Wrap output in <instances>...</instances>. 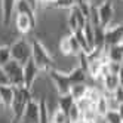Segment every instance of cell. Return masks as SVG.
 <instances>
[{
    "instance_id": "cell-9",
    "label": "cell",
    "mask_w": 123,
    "mask_h": 123,
    "mask_svg": "<svg viewBox=\"0 0 123 123\" xmlns=\"http://www.w3.org/2000/svg\"><path fill=\"white\" fill-rule=\"evenodd\" d=\"M12 21L15 22V28L21 36H27L28 33H31L37 27V22L33 18H30V16L24 15V13H15Z\"/></svg>"
},
{
    "instance_id": "cell-25",
    "label": "cell",
    "mask_w": 123,
    "mask_h": 123,
    "mask_svg": "<svg viewBox=\"0 0 123 123\" xmlns=\"http://www.w3.org/2000/svg\"><path fill=\"white\" fill-rule=\"evenodd\" d=\"M65 114H67V117H68L70 123H73V122H76L77 119L82 117V113H80V110H79V107L76 105V102H73L71 105H70V108L67 110Z\"/></svg>"
},
{
    "instance_id": "cell-16",
    "label": "cell",
    "mask_w": 123,
    "mask_h": 123,
    "mask_svg": "<svg viewBox=\"0 0 123 123\" xmlns=\"http://www.w3.org/2000/svg\"><path fill=\"white\" fill-rule=\"evenodd\" d=\"M13 89L12 85H3L0 86V99H2V105L6 108L11 107L12 99H13Z\"/></svg>"
},
{
    "instance_id": "cell-12",
    "label": "cell",
    "mask_w": 123,
    "mask_h": 123,
    "mask_svg": "<svg viewBox=\"0 0 123 123\" xmlns=\"http://www.w3.org/2000/svg\"><path fill=\"white\" fill-rule=\"evenodd\" d=\"M16 0H0V22L3 27H9L13 19V7Z\"/></svg>"
},
{
    "instance_id": "cell-23",
    "label": "cell",
    "mask_w": 123,
    "mask_h": 123,
    "mask_svg": "<svg viewBox=\"0 0 123 123\" xmlns=\"http://www.w3.org/2000/svg\"><path fill=\"white\" fill-rule=\"evenodd\" d=\"M93 111H95V114H96V117H99V119L108 111L107 101H105V96H104V95H101V96H99V99L93 104Z\"/></svg>"
},
{
    "instance_id": "cell-28",
    "label": "cell",
    "mask_w": 123,
    "mask_h": 123,
    "mask_svg": "<svg viewBox=\"0 0 123 123\" xmlns=\"http://www.w3.org/2000/svg\"><path fill=\"white\" fill-rule=\"evenodd\" d=\"M76 102V105H77V107H79V110H80V113L83 114L86 110H89V108H92V102L89 101V99H87L86 98V96H83V98H80V99H77V101H74Z\"/></svg>"
},
{
    "instance_id": "cell-13",
    "label": "cell",
    "mask_w": 123,
    "mask_h": 123,
    "mask_svg": "<svg viewBox=\"0 0 123 123\" xmlns=\"http://www.w3.org/2000/svg\"><path fill=\"white\" fill-rule=\"evenodd\" d=\"M101 86H102V92L105 93H113L117 87L122 86V74H107L102 80H101Z\"/></svg>"
},
{
    "instance_id": "cell-18",
    "label": "cell",
    "mask_w": 123,
    "mask_h": 123,
    "mask_svg": "<svg viewBox=\"0 0 123 123\" xmlns=\"http://www.w3.org/2000/svg\"><path fill=\"white\" fill-rule=\"evenodd\" d=\"M87 87H89L87 83H74V85H71V87H70V96L73 98V101L83 98L86 95Z\"/></svg>"
},
{
    "instance_id": "cell-8",
    "label": "cell",
    "mask_w": 123,
    "mask_h": 123,
    "mask_svg": "<svg viewBox=\"0 0 123 123\" xmlns=\"http://www.w3.org/2000/svg\"><path fill=\"white\" fill-rule=\"evenodd\" d=\"M67 19H65V24H67V28H68V33H76L77 30H82L83 25L86 24V18L85 15L79 11V7L74 5L70 11H67Z\"/></svg>"
},
{
    "instance_id": "cell-32",
    "label": "cell",
    "mask_w": 123,
    "mask_h": 123,
    "mask_svg": "<svg viewBox=\"0 0 123 123\" xmlns=\"http://www.w3.org/2000/svg\"><path fill=\"white\" fill-rule=\"evenodd\" d=\"M76 3H93V0H76Z\"/></svg>"
},
{
    "instance_id": "cell-21",
    "label": "cell",
    "mask_w": 123,
    "mask_h": 123,
    "mask_svg": "<svg viewBox=\"0 0 123 123\" xmlns=\"http://www.w3.org/2000/svg\"><path fill=\"white\" fill-rule=\"evenodd\" d=\"M37 123H50V110L48 108L46 102L39 99V122Z\"/></svg>"
},
{
    "instance_id": "cell-27",
    "label": "cell",
    "mask_w": 123,
    "mask_h": 123,
    "mask_svg": "<svg viewBox=\"0 0 123 123\" xmlns=\"http://www.w3.org/2000/svg\"><path fill=\"white\" fill-rule=\"evenodd\" d=\"M70 48H71V55L77 58L79 54H82V49H80V45H79V42L76 40L74 34L70 33Z\"/></svg>"
},
{
    "instance_id": "cell-4",
    "label": "cell",
    "mask_w": 123,
    "mask_h": 123,
    "mask_svg": "<svg viewBox=\"0 0 123 123\" xmlns=\"http://www.w3.org/2000/svg\"><path fill=\"white\" fill-rule=\"evenodd\" d=\"M96 13H98L99 27L105 28L110 24H114L117 15V6L114 0H102L99 5H96Z\"/></svg>"
},
{
    "instance_id": "cell-17",
    "label": "cell",
    "mask_w": 123,
    "mask_h": 123,
    "mask_svg": "<svg viewBox=\"0 0 123 123\" xmlns=\"http://www.w3.org/2000/svg\"><path fill=\"white\" fill-rule=\"evenodd\" d=\"M104 49H105V55H107L108 61H117V62H122L123 61V43L122 45L108 46V48H104Z\"/></svg>"
},
{
    "instance_id": "cell-3",
    "label": "cell",
    "mask_w": 123,
    "mask_h": 123,
    "mask_svg": "<svg viewBox=\"0 0 123 123\" xmlns=\"http://www.w3.org/2000/svg\"><path fill=\"white\" fill-rule=\"evenodd\" d=\"M9 49H11L12 59L16 61V62H19L21 65H24L31 58V43L28 39H25V36L11 42Z\"/></svg>"
},
{
    "instance_id": "cell-10",
    "label": "cell",
    "mask_w": 123,
    "mask_h": 123,
    "mask_svg": "<svg viewBox=\"0 0 123 123\" xmlns=\"http://www.w3.org/2000/svg\"><path fill=\"white\" fill-rule=\"evenodd\" d=\"M40 74H42V71L37 68V65L34 64V61L30 58L27 62L22 65V82H24V86L27 87V89H30Z\"/></svg>"
},
{
    "instance_id": "cell-15",
    "label": "cell",
    "mask_w": 123,
    "mask_h": 123,
    "mask_svg": "<svg viewBox=\"0 0 123 123\" xmlns=\"http://www.w3.org/2000/svg\"><path fill=\"white\" fill-rule=\"evenodd\" d=\"M67 76H68L71 85H74V83H86V80H87V74L80 65H74L71 70H68Z\"/></svg>"
},
{
    "instance_id": "cell-11",
    "label": "cell",
    "mask_w": 123,
    "mask_h": 123,
    "mask_svg": "<svg viewBox=\"0 0 123 123\" xmlns=\"http://www.w3.org/2000/svg\"><path fill=\"white\" fill-rule=\"evenodd\" d=\"M39 122V101L30 99L22 111L18 123H37Z\"/></svg>"
},
{
    "instance_id": "cell-1",
    "label": "cell",
    "mask_w": 123,
    "mask_h": 123,
    "mask_svg": "<svg viewBox=\"0 0 123 123\" xmlns=\"http://www.w3.org/2000/svg\"><path fill=\"white\" fill-rule=\"evenodd\" d=\"M31 59L42 73H49L52 68H55V58L52 52L43 45L39 39H31Z\"/></svg>"
},
{
    "instance_id": "cell-5",
    "label": "cell",
    "mask_w": 123,
    "mask_h": 123,
    "mask_svg": "<svg viewBox=\"0 0 123 123\" xmlns=\"http://www.w3.org/2000/svg\"><path fill=\"white\" fill-rule=\"evenodd\" d=\"M48 77H49V82H50L52 87H54V91L56 92V95H68L70 93L71 83H70V79L65 71L52 68L48 73Z\"/></svg>"
},
{
    "instance_id": "cell-14",
    "label": "cell",
    "mask_w": 123,
    "mask_h": 123,
    "mask_svg": "<svg viewBox=\"0 0 123 123\" xmlns=\"http://www.w3.org/2000/svg\"><path fill=\"white\" fill-rule=\"evenodd\" d=\"M13 12L15 13H24L33 18L34 21L37 22V11L27 2V0H16L15 2V7H13Z\"/></svg>"
},
{
    "instance_id": "cell-19",
    "label": "cell",
    "mask_w": 123,
    "mask_h": 123,
    "mask_svg": "<svg viewBox=\"0 0 123 123\" xmlns=\"http://www.w3.org/2000/svg\"><path fill=\"white\" fill-rule=\"evenodd\" d=\"M76 5V0H55L49 5V7L43 9H55V11H70Z\"/></svg>"
},
{
    "instance_id": "cell-33",
    "label": "cell",
    "mask_w": 123,
    "mask_h": 123,
    "mask_svg": "<svg viewBox=\"0 0 123 123\" xmlns=\"http://www.w3.org/2000/svg\"><path fill=\"white\" fill-rule=\"evenodd\" d=\"M0 105H2V99H0Z\"/></svg>"
},
{
    "instance_id": "cell-2",
    "label": "cell",
    "mask_w": 123,
    "mask_h": 123,
    "mask_svg": "<svg viewBox=\"0 0 123 123\" xmlns=\"http://www.w3.org/2000/svg\"><path fill=\"white\" fill-rule=\"evenodd\" d=\"M13 99L11 104V113H12V117H13V123H18L21 116H22V111L25 108V105L28 104L31 98V93L25 86H13Z\"/></svg>"
},
{
    "instance_id": "cell-24",
    "label": "cell",
    "mask_w": 123,
    "mask_h": 123,
    "mask_svg": "<svg viewBox=\"0 0 123 123\" xmlns=\"http://www.w3.org/2000/svg\"><path fill=\"white\" fill-rule=\"evenodd\" d=\"M74 101H73V98L70 96V93L68 95H58L56 96V107L58 108H61L62 111H65L67 113V110L70 108V105H71Z\"/></svg>"
},
{
    "instance_id": "cell-29",
    "label": "cell",
    "mask_w": 123,
    "mask_h": 123,
    "mask_svg": "<svg viewBox=\"0 0 123 123\" xmlns=\"http://www.w3.org/2000/svg\"><path fill=\"white\" fill-rule=\"evenodd\" d=\"M107 68L110 74H122V62H117V61H108L107 62Z\"/></svg>"
},
{
    "instance_id": "cell-26",
    "label": "cell",
    "mask_w": 123,
    "mask_h": 123,
    "mask_svg": "<svg viewBox=\"0 0 123 123\" xmlns=\"http://www.w3.org/2000/svg\"><path fill=\"white\" fill-rule=\"evenodd\" d=\"M11 59H12V56H11L9 45H0V67H3Z\"/></svg>"
},
{
    "instance_id": "cell-30",
    "label": "cell",
    "mask_w": 123,
    "mask_h": 123,
    "mask_svg": "<svg viewBox=\"0 0 123 123\" xmlns=\"http://www.w3.org/2000/svg\"><path fill=\"white\" fill-rule=\"evenodd\" d=\"M3 85H9V79H7L5 70L0 67V86H3Z\"/></svg>"
},
{
    "instance_id": "cell-20",
    "label": "cell",
    "mask_w": 123,
    "mask_h": 123,
    "mask_svg": "<svg viewBox=\"0 0 123 123\" xmlns=\"http://www.w3.org/2000/svg\"><path fill=\"white\" fill-rule=\"evenodd\" d=\"M101 122H102V123H123L122 111H117V110H108V111L101 117Z\"/></svg>"
},
{
    "instance_id": "cell-22",
    "label": "cell",
    "mask_w": 123,
    "mask_h": 123,
    "mask_svg": "<svg viewBox=\"0 0 123 123\" xmlns=\"http://www.w3.org/2000/svg\"><path fill=\"white\" fill-rule=\"evenodd\" d=\"M50 123H70V120L67 117L65 111H62L61 108L55 107L50 111Z\"/></svg>"
},
{
    "instance_id": "cell-6",
    "label": "cell",
    "mask_w": 123,
    "mask_h": 123,
    "mask_svg": "<svg viewBox=\"0 0 123 123\" xmlns=\"http://www.w3.org/2000/svg\"><path fill=\"white\" fill-rule=\"evenodd\" d=\"M123 40V25L122 24H110L104 28V48L122 45Z\"/></svg>"
},
{
    "instance_id": "cell-31",
    "label": "cell",
    "mask_w": 123,
    "mask_h": 123,
    "mask_svg": "<svg viewBox=\"0 0 123 123\" xmlns=\"http://www.w3.org/2000/svg\"><path fill=\"white\" fill-rule=\"evenodd\" d=\"M73 123H87V120H86L85 117H80V119H77V120L73 122Z\"/></svg>"
},
{
    "instance_id": "cell-7",
    "label": "cell",
    "mask_w": 123,
    "mask_h": 123,
    "mask_svg": "<svg viewBox=\"0 0 123 123\" xmlns=\"http://www.w3.org/2000/svg\"><path fill=\"white\" fill-rule=\"evenodd\" d=\"M5 70V73L9 79V85L12 86H24V82H22V65L16 61L11 59L2 67Z\"/></svg>"
}]
</instances>
